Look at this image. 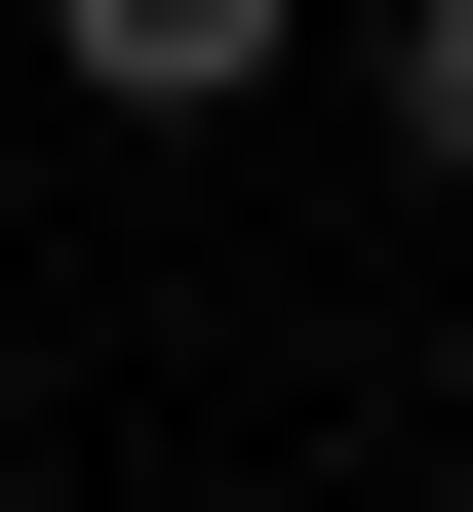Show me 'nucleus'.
Instances as JSON below:
<instances>
[{
    "label": "nucleus",
    "instance_id": "obj_2",
    "mask_svg": "<svg viewBox=\"0 0 473 512\" xmlns=\"http://www.w3.org/2000/svg\"><path fill=\"white\" fill-rule=\"evenodd\" d=\"M395 158H434V197H473V0H395Z\"/></svg>",
    "mask_w": 473,
    "mask_h": 512
},
{
    "label": "nucleus",
    "instance_id": "obj_1",
    "mask_svg": "<svg viewBox=\"0 0 473 512\" xmlns=\"http://www.w3.org/2000/svg\"><path fill=\"white\" fill-rule=\"evenodd\" d=\"M79 79H119V119H237V79H276V0H79Z\"/></svg>",
    "mask_w": 473,
    "mask_h": 512
}]
</instances>
